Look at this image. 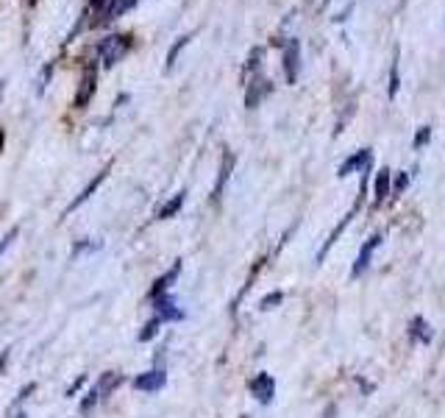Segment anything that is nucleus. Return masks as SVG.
Masks as SVG:
<instances>
[{
	"label": "nucleus",
	"instance_id": "nucleus-1",
	"mask_svg": "<svg viewBox=\"0 0 445 418\" xmlns=\"http://www.w3.org/2000/svg\"><path fill=\"white\" fill-rule=\"evenodd\" d=\"M134 47V39L128 34H111L106 39H100L98 45V56L103 62V67H115L117 62H123L128 56V50Z\"/></svg>",
	"mask_w": 445,
	"mask_h": 418
},
{
	"label": "nucleus",
	"instance_id": "nucleus-2",
	"mask_svg": "<svg viewBox=\"0 0 445 418\" xmlns=\"http://www.w3.org/2000/svg\"><path fill=\"white\" fill-rule=\"evenodd\" d=\"M284 78H287V84H295L298 81V73H301V42L298 39H287L284 42Z\"/></svg>",
	"mask_w": 445,
	"mask_h": 418
},
{
	"label": "nucleus",
	"instance_id": "nucleus-3",
	"mask_svg": "<svg viewBox=\"0 0 445 418\" xmlns=\"http://www.w3.org/2000/svg\"><path fill=\"white\" fill-rule=\"evenodd\" d=\"M248 390L251 396L259 402V404H270L275 399V380L267 374V371H259L251 382H248Z\"/></svg>",
	"mask_w": 445,
	"mask_h": 418
},
{
	"label": "nucleus",
	"instance_id": "nucleus-4",
	"mask_svg": "<svg viewBox=\"0 0 445 418\" xmlns=\"http://www.w3.org/2000/svg\"><path fill=\"white\" fill-rule=\"evenodd\" d=\"M273 92V81L264 78L262 73L259 76H251V84H248V92H245V107L248 109H259L262 100Z\"/></svg>",
	"mask_w": 445,
	"mask_h": 418
},
{
	"label": "nucleus",
	"instance_id": "nucleus-5",
	"mask_svg": "<svg viewBox=\"0 0 445 418\" xmlns=\"http://www.w3.org/2000/svg\"><path fill=\"white\" fill-rule=\"evenodd\" d=\"M381 240H384V237L376 232V234H370V237L362 243V248H359V254H356V263H354V268H351V276H354V279H359V276L370 268V259H373L376 248L381 245Z\"/></svg>",
	"mask_w": 445,
	"mask_h": 418
},
{
	"label": "nucleus",
	"instance_id": "nucleus-6",
	"mask_svg": "<svg viewBox=\"0 0 445 418\" xmlns=\"http://www.w3.org/2000/svg\"><path fill=\"white\" fill-rule=\"evenodd\" d=\"M359 206H362V201H356V204L351 206V212H348V215H345V218H343V221H340L337 226H334V229H331V234H328V240L323 243V248H320V251H317V256H315V263H317V265H320V263H323V259L328 256V251L334 248V243H337V240H340V234H343V232H345V229L351 226V221H354V215L359 212Z\"/></svg>",
	"mask_w": 445,
	"mask_h": 418
},
{
	"label": "nucleus",
	"instance_id": "nucleus-7",
	"mask_svg": "<svg viewBox=\"0 0 445 418\" xmlns=\"http://www.w3.org/2000/svg\"><path fill=\"white\" fill-rule=\"evenodd\" d=\"M95 87H98V67L95 65H89L87 70H84V76H81V84H78V92H76V109H84L87 103L92 100V95H95Z\"/></svg>",
	"mask_w": 445,
	"mask_h": 418
},
{
	"label": "nucleus",
	"instance_id": "nucleus-8",
	"mask_svg": "<svg viewBox=\"0 0 445 418\" xmlns=\"http://www.w3.org/2000/svg\"><path fill=\"white\" fill-rule=\"evenodd\" d=\"M370 160H373V151H370V148H362V151L351 153L348 160H345V162L337 168V176H340V179H345V176H351V173H356V170L362 173V170L370 165Z\"/></svg>",
	"mask_w": 445,
	"mask_h": 418
},
{
	"label": "nucleus",
	"instance_id": "nucleus-9",
	"mask_svg": "<svg viewBox=\"0 0 445 418\" xmlns=\"http://www.w3.org/2000/svg\"><path fill=\"white\" fill-rule=\"evenodd\" d=\"M164 382H167L164 368H153V371L139 374V377L134 380V388H137V390H142V393H156V390H161V388H164Z\"/></svg>",
	"mask_w": 445,
	"mask_h": 418
},
{
	"label": "nucleus",
	"instance_id": "nucleus-10",
	"mask_svg": "<svg viewBox=\"0 0 445 418\" xmlns=\"http://www.w3.org/2000/svg\"><path fill=\"white\" fill-rule=\"evenodd\" d=\"M156 301V316L161 318V321H181L184 318V312L176 307V298L170 296V293H164V296H159V298H153Z\"/></svg>",
	"mask_w": 445,
	"mask_h": 418
},
{
	"label": "nucleus",
	"instance_id": "nucleus-11",
	"mask_svg": "<svg viewBox=\"0 0 445 418\" xmlns=\"http://www.w3.org/2000/svg\"><path fill=\"white\" fill-rule=\"evenodd\" d=\"M387 195H393V170L381 168L373 179V204H384Z\"/></svg>",
	"mask_w": 445,
	"mask_h": 418
},
{
	"label": "nucleus",
	"instance_id": "nucleus-12",
	"mask_svg": "<svg viewBox=\"0 0 445 418\" xmlns=\"http://www.w3.org/2000/svg\"><path fill=\"white\" fill-rule=\"evenodd\" d=\"M109 170H111V165H106V168H103V170H100V173H98V176H95V179H92V182H89V184L84 187V190H81V195H76V201H73V204L67 206V212H76V209H78V206H81L84 201H89V198L95 195V190H98V187L103 184V179L109 176ZM67 212H65V215H67Z\"/></svg>",
	"mask_w": 445,
	"mask_h": 418
},
{
	"label": "nucleus",
	"instance_id": "nucleus-13",
	"mask_svg": "<svg viewBox=\"0 0 445 418\" xmlns=\"http://www.w3.org/2000/svg\"><path fill=\"white\" fill-rule=\"evenodd\" d=\"M409 338H412L415 343L429 346V343H431V338H434V332H431V327H429V321H426V318L415 316V318H412V324H409Z\"/></svg>",
	"mask_w": 445,
	"mask_h": 418
},
{
	"label": "nucleus",
	"instance_id": "nucleus-14",
	"mask_svg": "<svg viewBox=\"0 0 445 418\" xmlns=\"http://www.w3.org/2000/svg\"><path fill=\"white\" fill-rule=\"evenodd\" d=\"M231 170H234V153H226V156H223L220 173H217V184H214V190H212V198H214V201H220V195H223V187H226V182H229Z\"/></svg>",
	"mask_w": 445,
	"mask_h": 418
},
{
	"label": "nucleus",
	"instance_id": "nucleus-15",
	"mask_svg": "<svg viewBox=\"0 0 445 418\" xmlns=\"http://www.w3.org/2000/svg\"><path fill=\"white\" fill-rule=\"evenodd\" d=\"M179 274H181V263H176L170 271H167L164 276H159L156 282H153V287H150V298H159V296H164L167 290H170V285L179 279Z\"/></svg>",
	"mask_w": 445,
	"mask_h": 418
},
{
	"label": "nucleus",
	"instance_id": "nucleus-16",
	"mask_svg": "<svg viewBox=\"0 0 445 418\" xmlns=\"http://www.w3.org/2000/svg\"><path fill=\"white\" fill-rule=\"evenodd\" d=\"M139 3V0H109L106 3V9H103V20L109 23V20H117V17H123L128 9H134Z\"/></svg>",
	"mask_w": 445,
	"mask_h": 418
},
{
	"label": "nucleus",
	"instance_id": "nucleus-17",
	"mask_svg": "<svg viewBox=\"0 0 445 418\" xmlns=\"http://www.w3.org/2000/svg\"><path fill=\"white\" fill-rule=\"evenodd\" d=\"M398 89H401V50L396 47L393 65H389V84H387V95H389V98H396Z\"/></svg>",
	"mask_w": 445,
	"mask_h": 418
},
{
	"label": "nucleus",
	"instance_id": "nucleus-18",
	"mask_svg": "<svg viewBox=\"0 0 445 418\" xmlns=\"http://www.w3.org/2000/svg\"><path fill=\"white\" fill-rule=\"evenodd\" d=\"M184 201H187V192H184V190H181V192H176L170 201H167V204L159 209V215H156V218H159V221H170V218H176V215L181 212Z\"/></svg>",
	"mask_w": 445,
	"mask_h": 418
},
{
	"label": "nucleus",
	"instance_id": "nucleus-19",
	"mask_svg": "<svg viewBox=\"0 0 445 418\" xmlns=\"http://www.w3.org/2000/svg\"><path fill=\"white\" fill-rule=\"evenodd\" d=\"M123 382V377L117 374V371H106L100 380H98V385H95V390L100 393V396H106V393H111V390H115L117 385Z\"/></svg>",
	"mask_w": 445,
	"mask_h": 418
},
{
	"label": "nucleus",
	"instance_id": "nucleus-20",
	"mask_svg": "<svg viewBox=\"0 0 445 418\" xmlns=\"http://www.w3.org/2000/svg\"><path fill=\"white\" fill-rule=\"evenodd\" d=\"M192 34L195 31H190V34H184V36H179L176 39V45L170 47V54H167V70H173V65H176V59H179V54H181V50L190 45V39H192Z\"/></svg>",
	"mask_w": 445,
	"mask_h": 418
},
{
	"label": "nucleus",
	"instance_id": "nucleus-21",
	"mask_svg": "<svg viewBox=\"0 0 445 418\" xmlns=\"http://www.w3.org/2000/svg\"><path fill=\"white\" fill-rule=\"evenodd\" d=\"M262 59H264V47H253L251 54H248V70H251V76H259V67H262Z\"/></svg>",
	"mask_w": 445,
	"mask_h": 418
},
{
	"label": "nucleus",
	"instance_id": "nucleus-22",
	"mask_svg": "<svg viewBox=\"0 0 445 418\" xmlns=\"http://www.w3.org/2000/svg\"><path fill=\"white\" fill-rule=\"evenodd\" d=\"M161 324H164V321H161V318H159V316H156V318H150V321H148V324H145V327H142V332H139V340H142V343H148V340H153V338H156V332H159V327H161Z\"/></svg>",
	"mask_w": 445,
	"mask_h": 418
},
{
	"label": "nucleus",
	"instance_id": "nucleus-23",
	"mask_svg": "<svg viewBox=\"0 0 445 418\" xmlns=\"http://www.w3.org/2000/svg\"><path fill=\"white\" fill-rule=\"evenodd\" d=\"M429 140H431V126H420V129L415 131V140H412V148H415V151H420L423 145H429Z\"/></svg>",
	"mask_w": 445,
	"mask_h": 418
},
{
	"label": "nucleus",
	"instance_id": "nucleus-24",
	"mask_svg": "<svg viewBox=\"0 0 445 418\" xmlns=\"http://www.w3.org/2000/svg\"><path fill=\"white\" fill-rule=\"evenodd\" d=\"M282 301H284V293H282V290H275V293H267V296L262 298L259 307H262V309H273V307H278Z\"/></svg>",
	"mask_w": 445,
	"mask_h": 418
},
{
	"label": "nucleus",
	"instance_id": "nucleus-25",
	"mask_svg": "<svg viewBox=\"0 0 445 418\" xmlns=\"http://www.w3.org/2000/svg\"><path fill=\"white\" fill-rule=\"evenodd\" d=\"M407 184H409V173L401 170V173L396 176V182H393V195H401V192L407 190Z\"/></svg>",
	"mask_w": 445,
	"mask_h": 418
},
{
	"label": "nucleus",
	"instance_id": "nucleus-26",
	"mask_svg": "<svg viewBox=\"0 0 445 418\" xmlns=\"http://www.w3.org/2000/svg\"><path fill=\"white\" fill-rule=\"evenodd\" d=\"M14 237H17V229H14V232H9V237H6L3 243H0V254H3V251H6L9 245H12V240H14Z\"/></svg>",
	"mask_w": 445,
	"mask_h": 418
},
{
	"label": "nucleus",
	"instance_id": "nucleus-27",
	"mask_svg": "<svg viewBox=\"0 0 445 418\" xmlns=\"http://www.w3.org/2000/svg\"><path fill=\"white\" fill-rule=\"evenodd\" d=\"M89 3H92L95 9H100V12H103V9H106V3H109V0H89Z\"/></svg>",
	"mask_w": 445,
	"mask_h": 418
},
{
	"label": "nucleus",
	"instance_id": "nucleus-28",
	"mask_svg": "<svg viewBox=\"0 0 445 418\" xmlns=\"http://www.w3.org/2000/svg\"><path fill=\"white\" fill-rule=\"evenodd\" d=\"M3 140H6V134H3V129H0V148H3Z\"/></svg>",
	"mask_w": 445,
	"mask_h": 418
},
{
	"label": "nucleus",
	"instance_id": "nucleus-29",
	"mask_svg": "<svg viewBox=\"0 0 445 418\" xmlns=\"http://www.w3.org/2000/svg\"><path fill=\"white\" fill-rule=\"evenodd\" d=\"M0 95H3V81H0Z\"/></svg>",
	"mask_w": 445,
	"mask_h": 418
},
{
	"label": "nucleus",
	"instance_id": "nucleus-30",
	"mask_svg": "<svg viewBox=\"0 0 445 418\" xmlns=\"http://www.w3.org/2000/svg\"><path fill=\"white\" fill-rule=\"evenodd\" d=\"M20 418H25V415H20Z\"/></svg>",
	"mask_w": 445,
	"mask_h": 418
},
{
	"label": "nucleus",
	"instance_id": "nucleus-31",
	"mask_svg": "<svg viewBox=\"0 0 445 418\" xmlns=\"http://www.w3.org/2000/svg\"><path fill=\"white\" fill-rule=\"evenodd\" d=\"M323 3H326V0H323Z\"/></svg>",
	"mask_w": 445,
	"mask_h": 418
}]
</instances>
